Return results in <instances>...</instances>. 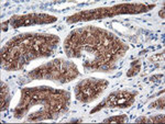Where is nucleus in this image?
<instances>
[{
  "label": "nucleus",
  "mask_w": 165,
  "mask_h": 124,
  "mask_svg": "<svg viewBox=\"0 0 165 124\" xmlns=\"http://www.w3.org/2000/svg\"><path fill=\"white\" fill-rule=\"evenodd\" d=\"M106 86H107V81L98 80V79H86L76 86V97L79 101L82 102L94 100L98 94H101Z\"/></svg>",
  "instance_id": "obj_1"
},
{
  "label": "nucleus",
  "mask_w": 165,
  "mask_h": 124,
  "mask_svg": "<svg viewBox=\"0 0 165 124\" xmlns=\"http://www.w3.org/2000/svg\"><path fill=\"white\" fill-rule=\"evenodd\" d=\"M135 96L137 92L116 91L108 96L104 101L106 103V106L109 108H128L133 103Z\"/></svg>",
  "instance_id": "obj_2"
},
{
  "label": "nucleus",
  "mask_w": 165,
  "mask_h": 124,
  "mask_svg": "<svg viewBox=\"0 0 165 124\" xmlns=\"http://www.w3.org/2000/svg\"><path fill=\"white\" fill-rule=\"evenodd\" d=\"M56 21L55 17L46 14H31L23 15V17H13L9 20L13 28H18L20 26H29V24H36V23H51Z\"/></svg>",
  "instance_id": "obj_3"
},
{
  "label": "nucleus",
  "mask_w": 165,
  "mask_h": 124,
  "mask_svg": "<svg viewBox=\"0 0 165 124\" xmlns=\"http://www.w3.org/2000/svg\"><path fill=\"white\" fill-rule=\"evenodd\" d=\"M138 62H139V59H137V61L133 62V63L131 64V68L129 69V71L127 73L128 77H131V76H133V75H137V74L140 71V64H138L137 65Z\"/></svg>",
  "instance_id": "obj_4"
},
{
  "label": "nucleus",
  "mask_w": 165,
  "mask_h": 124,
  "mask_svg": "<svg viewBox=\"0 0 165 124\" xmlns=\"http://www.w3.org/2000/svg\"><path fill=\"white\" fill-rule=\"evenodd\" d=\"M127 117L125 115H118V117H112V118H108V119L104 120V122H125L127 121Z\"/></svg>",
  "instance_id": "obj_5"
},
{
  "label": "nucleus",
  "mask_w": 165,
  "mask_h": 124,
  "mask_svg": "<svg viewBox=\"0 0 165 124\" xmlns=\"http://www.w3.org/2000/svg\"><path fill=\"white\" fill-rule=\"evenodd\" d=\"M150 108H156V109H164V98L158 99L156 101L150 104Z\"/></svg>",
  "instance_id": "obj_6"
},
{
  "label": "nucleus",
  "mask_w": 165,
  "mask_h": 124,
  "mask_svg": "<svg viewBox=\"0 0 165 124\" xmlns=\"http://www.w3.org/2000/svg\"><path fill=\"white\" fill-rule=\"evenodd\" d=\"M150 120V122H164V117L163 115H159L158 118H151V119H149Z\"/></svg>",
  "instance_id": "obj_7"
},
{
  "label": "nucleus",
  "mask_w": 165,
  "mask_h": 124,
  "mask_svg": "<svg viewBox=\"0 0 165 124\" xmlns=\"http://www.w3.org/2000/svg\"><path fill=\"white\" fill-rule=\"evenodd\" d=\"M159 15H160V17H162V19H164V8H163L162 10L160 11V13H159Z\"/></svg>",
  "instance_id": "obj_8"
},
{
  "label": "nucleus",
  "mask_w": 165,
  "mask_h": 124,
  "mask_svg": "<svg viewBox=\"0 0 165 124\" xmlns=\"http://www.w3.org/2000/svg\"><path fill=\"white\" fill-rule=\"evenodd\" d=\"M70 122H82V120H78V119H73V120H70Z\"/></svg>",
  "instance_id": "obj_9"
}]
</instances>
